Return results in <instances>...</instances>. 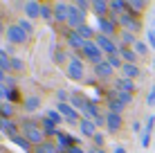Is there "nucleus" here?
<instances>
[{
  "label": "nucleus",
  "instance_id": "f257e3e1",
  "mask_svg": "<svg viewBox=\"0 0 155 153\" xmlns=\"http://www.w3.org/2000/svg\"><path fill=\"white\" fill-rule=\"evenodd\" d=\"M20 126H23V135L27 138L29 144H36V146L43 144V138H45V133H43L41 126H36L34 122H31V119H25V122L20 124Z\"/></svg>",
  "mask_w": 155,
  "mask_h": 153
},
{
  "label": "nucleus",
  "instance_id": "f03ea898",
  "mask_svg": "<svg viewBox=\"0 0 155 153\" xmlns=\"http://www.w3.org/2000/svg\"><path fill=\"white\" fill-rule=\"evenodd\" d=\"M83 54L88 56L90 61L94 63V65H99L101 61H104V52H101V47L94 43V41H88V43H85V47H83Z\"/></svg>",
  "mask_w": 155,
  "mask_h": 153
},
{
  "label": "nucleus",
  "instance_id": "7ed1b4c3",
  "mask_svg": "<svg viewBox=\"0 0 155 153\" xmlns=\"http://www.w3.org/2000/svg\"><path fill=\"white\" fill-rule=\"evenodd\" d=\"M5 34H7L9 43H25V41H27V34L20 29V25H9Z\"/></svg>",
  "mask_w": 155,
  "mask_h": 153
},
{
  "label": "nucleus",
  "instance_id": "20e7f679",
  "mask_svg": "<svg viewBox=\"0 0 155 153\" xmlns=\"http://www.w3.org/2000/svg\"><path fill=\"white\" fill-rule=\"evenodd\" d=\"M94 43H97V45L101 47V52H106V54H119V47H117L113 41L108 38V36H104V34H97Z\"/></svg>",
  "mask_w": 155,
  "mask_h": 153
},
{
  "label": "nucleus",
  "instance_id": "39448f33",
  "mask_svg": "<svg viewBox=\"0 0 155 153\" xmlns=\"http://www.w3.org/2000/svg\"><path fill=\"white\" fill-rule=\"evenodd\" d=\"M56 110L61 113V117L65 119V122H70V124L79 122V113L70 106V104H61V101H58V108H56Z\"/></svg>",
  "mask_w": 155,
  "mask_h": 153
},
{
  "label": "nucleus",
  "instance_id": "423d86ee",
  "mask_svg": "<svg viewBox=\"0 0 155 153\" xmlns=\"http://www.w3.org/2000/svg\"><path fill=\"white\" fill-rule=\"evenodd\" d=\"M68 77L74 79V81H81V79H83V63L79 59L70 61V65H68Z\"/></svg>",
  "mask_w": 155,
  "mask_h": 153
},
{
  "label": "nucleus",
  "instance_id": "0eeeda50",
  "mask_svg": "<svg viewBox=\"0 0 155 153\" xmlns=\"http://www.w3.org/2000/svg\"><path fill=\"white\" fill-rule=\"evenodd\" d=\"M68 23L74 27V32L79 27H83V12L79 7H70V18H68Z\"/></svg>",
  "mask_w": 155,
  "mask_h": 153
},
{
  "label": "nucleus",
  "instance_id": "6e6552de",
  "mask_svg": "<svg viewBox=\"0 0 155 153\" xmlns=\"http://www.w3.org/2000/svg\"><path fill=\"white\" fill-rule=\"evenodd\" d=\"M88 101H90V99H85L83 95H72V97H70V106H72L74 110H77V113L81 110V115H85V108H88Z\"/></svg>",
  "mask_w": 155,
  "mask_h": 153
},
{
  "label": "nucleus",
  "instance_id": "1a4fd4ad",
  "mask_svg": "<svg viewBox=\"0 0 155 153\" xmlns=\"http://www.w3.org/2000/svg\"><path fill=\"white\" fill-rule=\"evenodd\" d=\"M85 43H88V41H85L83 36L79 34V32H70V36H68V45H70V47H74V50H81V52H83Z\"/></svg>",
  "mask_w": 155,
  "mask_h": 153
},
{
  "label": "nucleus",
  "instance_id": "9d476101",
  "mask_svg": "<svg viewBox=\"0 0 155 153\" xmlns=\"http://www.w3.org/2000/svg\"><path fill=\"white\" fill-rule=\"evenodd\" d=\"M97 25H99V29H101V34H104V36H108V38H110V36H113L115 34V23H113V20H108V18H99L97 20Z\"/></svg>",
  "mask_w": 155,
  "mask_h": 153
},
{
  "label": "nucleus",
  "instance_id": "9b49d317",
  "mask_svg": "<svg viewBox=\"0 0 155 153\" xmlns=\"http://www.w3.org/2000/svg\"><path fill=\"white\" fill-rule=\"evenodd\" d=\"M94 124L92 119H81V124H79V128H81V135H85V138H94L97 135V131H94Z\"/></svg>",
  "mask_w": 155,
  "mask_h": 153
},
{
  "label": "nucleus",
  "instance_id": "f8f14e48",
  "mask_svg": "<svg viewBox=\"0 0 155 153\" xmlns=\"http://www.w3.org/2000/svg\"><path fill=\"white\" fill-rule=\"evenodd\" d=\"M106 126H108L110 133H115V131L121 126V115H117V113H108V115H106Z\"/></svg>",
  "mask_w": 155,
  "mask_h": 153
},
{
  "label": "nucleus",
  "instance_id": "ddd939ff",
  "mask_svg": "<svg viewBox=\"0 0 155 153\" xmlns=\"http://www.w3.org/2000/svg\"><path fill=\"white\" fill-rule=\"evenodd\" d=\"M54 18L58 20V23L68 20V18H70V7H68V5H63V2H58L56 7H54Z\"/></svg>",
  "mask_w": 155,
  "mask_h": 153
},
{
  "label": "nucleus",
  "instance_id": "4468645a",
  "mask_svg": "<svg viewBox=\"0 0 155 153\" xmlns=\"http://www.w3.org/2000/svg\"><path fill=\"white\" fill-rule=\"evenodd\" d=\"M0 131H5L9 138L18 135V128H16V124L12 122V119H5V117H0Z\"/></svg>",
  "mask_w": 155,
  "mask_h": 153
},
{
  "label": "nucleus",
  "instance_id": "2eb2a0df",
  "mask_svg": "<svg viewBox=\"0 0 155 153\" xmlns=\"http://www.w3.org/2000/svg\"><path fill=\"white\" fill-rule=\"evenodd\" d=\"M94 72H97V77H101V79H108L113 75V65H110L108 61H101L99 65H94Z\"/></svg>",
  "mask_w": 155,
  "mask_h": 153
},
{
  "label": "nucleus",
  "instance_id": "dca6fc26",
  "mask_svg": "<svg viewBox=\"0 0 155 153\" xmlns=\"http://www.w3.org/2000/svg\"><path fill=\"white\" fill-rule=\"evenodd\" d=\"M153 124H155V117H148V122H146V128H144V135H142V146H148V144H151Z\"/></svg>",
  "mask_w": 155,
  "mask_h": 153
},
{
  "label": "nucleus",
  "instance_id": "f3484780",
  "mask_svg": "<svg viewBox=\"0 0 155 153\" xmlns=\"http://www.w3.org/2000/svg\"><path fill=\"white\" fill-rule=\"evenodd\" d=\"M121 72H124V79H135L137 75H140V68H137L135 63H124Z\"/></svg>",
  "mask_w": 155,
  "mask_h": 153
},
{
  "label": "nucleus",
  "instance_id": "a211bd4d",
  "mask_svg": "<svg viewBox=\"0 0 155 153\" xmlns=\"http://www.w3.org/2000/svg\"><path fill=\"white\" fill-rule=\"evenodd\" d=\"M133 90H135V86H133L130 79H119V81H117V92H128V95H133Z\"/></svg>",
  "mask_w": 155,
  "mask_h": 153
},
{
  "label": "nucleus",
  "instance_id": "6ab92c4d",
  "mask_svg": "<svg viewBox=\"0 0 155 153\" xmlns=\"http://www.w3.org/2000/svg\"><path fill=\"white\" fill-rule=\"evenodd\" d=\"M34 151L36 153H58V146L52 144V142H43V144H38Z\"/></svg>",
  "mask_w": 155,
  "mask_h": 153
},
{
  "label": "nucleus",
  "instance_id": "aec40b11",
  "mask_svg": "<svg viewBox=\"0 0 155 153\" xmlns=\"http://www.w3.org/2000/svg\"><path fill=\"white\" fill-rule=\"evenodd\" d=\"M25 12H27L29 18H36V16L41 14V5L34 2V0H31V2H25Z\"/></svg>",
  "mask_w": 155,
  "mask_h": 153
},
{
  "label": "nucleus",
  "instance_id": "412c9836",
  "mask_svg": "<svg viewBox=\"0 0 155 153\" xmlns=\"http://www.w3.org/2000/svg\"><path fill=\"white\" fill-rule=\"evenodd\" d=\"M0 68L2 70H12V59H9V52L0 47Z\"/></svg>",
  "mask_w": 155,
  "mask_h": 153
},
{
  "label": "nucleus",
  "instance_id": "4be33fe9",
  "mask_svg": "<svg viewBox=\"0 0 155 153\" xmlns=\"http://www.w3.org/2000/svg\"><path fill=\"white\" fill-rule=\"evenodd\" d=\"M56 135H58V146H63L65 151L70 149V146H74V144H72V142H74L72 135H68V133H56Z\"/></svg>",
  "mask_w": 155,
  "mask_h": 153
},
{
  "label": "nucleus",
  "instance_id": "5701e85b",
  "mask_svg": "<svg viewBox=\"0 0 155 153\" xmlns=\"http://www.w3.org/2000/svg\"><path fill=\"white\" fill-rule=\"evenodd\" d=\"M119 56L126 63H135V50H128V47H119Z\"/></svg>",
  "mask_w": 155,
  "mask_h": 153
},
{
  "label": "nucleus",
  "instance_id": "b1692460",
  "mask_svg": "<svg viewBox=\"0 0 155 153\" xmlns=\"http://www.w3.org/2000/svg\"><path fill=\"white\" fill-rule=\"evenodd\" d=\"M25 110L27 113H31V110H38V106H41V101H38V97H29V99H25Z\"/></svg>",
  "mask_w": 155,
  "mask_h": 153
},
{
  "label": "nucleus",
  "instance_id": "393cba45",
  "mask_svg": "<svg viewBox=\"0 0 155 153\" xmlns=\"http://www.w3.org/2000/svg\"><path fill=\"white\" fill-rule=\"evenodd\" d=\"M92 9H94V14H97V18H104L106 9H110V5L108 2H92Z\"/></svg>",
  "mask_w": 155,
  "mask_h": 153
},
{
  "label": "nucleus",
  "instance_id": "a878e982",
  "mask_svg": "<svg viewBox=\"0 0 155 153\" xmlns=\"http://www.w3.org/2000/svg\"><path fill=\"white\" fill-rule=\"evenodd\" d=\"M77 32H79V34L83 36L85 41H92V38H97V36H94V32H92V27H90V25H83V27H79Z\"/></svg>",
  "mask_w": 155,
  "mask_h": 153
},
{
  "label": "nucleus",
  "instance_id": "bb28decb",
  "mask_svg": "<svg viewBox=\"0 0 155 153\" xmlns=\"http://www.w3.org/2000/svg\"><path fill=\"white\" fill-rule=\"evenodd\" d=\"M41 128H43V133L45 135H52V133H56V128H54V122H50V119H43V124H41Z\"/></svg>",
  "mask_w": 155,
  "mask_h": 153
},
{
  "label": "nucleus",
  "instance_id": "cd10ccee",
  "mask_svg": "<svg viewBox=\"0 0 155 153\" xmlns=\"http://www.w3.org/2000/svg\"><path fill=\"white\" fill-rule=\"evenodd\" d=\"M106 61L113 65V70H115V68H124V63H121V56H119V54H108V59H106Z\"/></svg>",
  "mask_w": 155,
  "mask_h": 153
},
{
  "label": "nucleus",
  "instance_id": "c85d7f7f",
  "mask_svg": "<svg viewBox=\"0 0 155 153\" xmlns=\"http://www.w3.org/2000/svg\"><path fill=\"white\" fill-rule=\"evenodd\" d=\"M12 115H14V106H12V104H2V106H0V117L9 119Z\"/></svg>",
  "mask_w": 155,
  "mask_h": 153
},
{
  "label": "nucleus",
  "instance_id": "c756f323",
  "mask_svg": "<svg viewBox=\"0 0 155 153\" xmlns=\"http://www.w3.org/2000/svg\"><path fill=\"white\" fill-rule=\"evenodd\" d=\"M45 117L50 119V122H54V124H61V122H63V117H61V113H58V110H47Z\"/></svg>",
  "mask_w": 155,
  "mask_h": 153
},
{
  "label": "nucleus",
  "instance_id": "7c9ffc66",
  "mask_svg": "<svg viewBox=\"0 0 155 153\" xmlns=\"http://www.w3.org/2000/svg\"><path fill=\"white\" fill-rule=\"evenodd\" d=\"M12 70L14 72H23L25 70V61L18 59V56H14V59H12Z\"/></svg>",
  "mask_w": 155,
  "mask_h": 153
},
{
  "label": "nucleus",
  "instance_id": "2f4dec72",
  "mask_svg": "<svg viewBox=\"0 0 155 153\" xmlns=\"http://www.w3.org/2000/svg\"><path fill=\"white\" fill-rule=\"evenodd\" d=\"M12 142H16V144H18L20 149H25V151L29 149V142L25 140V138H23V135H20V133H18V135H14V138H12Z\"/></svg>",
  "mask_w": 155,
  "mask_h": 153
},
{
  "label": "nucleus",
  "instance_id": "473e14b6",
  "mask_svg": "<svg viewBox=\"0 0 155 153\" xmlns=\"http://www.w3.org/2000/svg\"><path fill=\"white\" fill-rule=\"evenodd\" d=\"M110 9H113V12H117V14H121V16H124V14H126L124 9H128V2H110Z\"/></svg>",
  "mask_w": 155,
  "mask_h": 153
},
{
  "label": "nucleus",
  "instance_id": "72a5a7b5",
  "mask_svg": "<svg viewBox=\"0 0 155 153\" xmlns=\"http://www.w3.org/2000/svg\"><path fill=\"white\" fill-rule=\"evenodd\" d=\"M121 110H124V104H121L119 99H113V101H110V113H117V115H119Z\"/></svg>",
  "mask_w": 155,
  "mask_h": 153
},
{
  "label": "nucleus",
  "instance_id": "f704fd0d",
  "mask_svg": "<svg viewBox=\"0 0 155 153\" xmlns=\"http://www.w3.org/2000/svg\"><path fill=\"white\" fill-rule=\"evenodd\" d=\"M41 16L45 20H50V18H54V12H52V7H47V5H41Z\"/></svg>",
  "mask_w": 155,
  "mask_h": 153
},
{
  "label": "nucleus",
  "instance_id": "c9c22d12",
  "mask_svg": "<svg viewBox=\"0 0 155 153\" xmlns=\"http://www.w3.org/2000/svg\"><path fill=\"white\" fill-rule=\"evenodd\" d=\"M18 25H20V29H23L25 34H31V29H34V27H31V23H29L27 18H23V20H20Z\"/></svg>",
  "mask_w": 155,
  "mask_h": 153
},
{
  "label": "nucleus",
  "instance_id": "e433bc0d",
  "mask_svg": "<svg viewBox=\"0 0 155 153\" xmlns=\"http://www.w3.org/2000/svg\"><path fill=\"white\" fill-rule=\"evenodd\" d=\"M130 97H133V95H128V92H117V99H119L124 106H126L128 101H130Z\"/></svg>",
  "mask_w": 155,
  "mask_h": 153
},
{
  "label": "nucleus",
  "instance_id": "4c0bfd02",
  "mask_svg": "<svg viewBox=\"0 0 155 153\" xmlns=\"http://www.w3.org/2000/svg\"><path fill=\"white\" fill-rule=\"evenodd\" d=\"M135 52H137V54H146V52H148V45H146V43H135Z\"/></svg>",
  "mask_w": 155,
  "mask_h": 153
},
{
  "label": "nucleus",
  "instance_id": "58836bf2",
  "mask_svg": "<svg viewBox=\"0 0 155 153\" xmlns=\"http://www.w3.org/2000/svg\"><path fill=\"white\" fill-rule=\"evenodd\" d=\"M146 5L144 2H128V9H144Z\"/></svg>",
  "mask_w": 155,
  "mask_h": 153
},
{
  "label": "nucleus",
  "instance_id": "ea45409f",
  "mask_svg": "<svg viewBox=\"0 0 155 153\" xmlns=\"http://www.w3.org/2000/svg\"><path fill=\"white\" fill-rule=\"evenodd\" d=\"M92 140H94V144H97V149H101V144H104V135H99V133H97Z\"/></svg>",
  "mask_w": 155,
  "mask_h": 153
},
{
  "label": "nucleus",
  "instance_id": "a19ab883",
  "mask_svg": "<svg viewBox=\"0 0 155 153\" xmlns=\"http://www.w3.org/2000/svg\"><path fill=\"white\" fill-rule=\"evenodd\" d=\"M0 97H9V88L5 83H0Z\"/></svg>",
  "mask_w": 155,
  "mask_h": 153
},
{
  "label": "nucleus",
  "instance_id": "79ce46f5",
  "mask_svg": "<svg viewBox=\"0 0 155 153\" xmlns=\"http://www.w3.org/2000/svg\"><path fill=\"white\" fill-rule=\"evenodd\" d=\"M148 104H151V106H155V86H153V90L148 92Z\"/></svg>",
  "mask_w": 155,
  "mask_h": 153
},
{
  "label": "nucleus",
  "instance_id": "37998d69",
  "mask_svg": "<svg viewBox=\"0 0 155 153\" xmlns=\"http://www.w3.org/2000/svg\"><path fill=\"white\" fill-rule=\"evenodd\" d=\"M148 45L155 50V34H153V32H148Z\"/></svg>",
  "mask_w": 155,
  "mask_h": 153
},
{
  "label": "nucleus",
  "instance_id": "c03bdc74",
  "mask_svg": "<svg viewBox=\"0 0 155 153\" xmlns=\"http://www.w3.org/2000/svg\"><path fill=\"white\" fill-rule=\"evenodd\" d=\"M56 61H58V63H61V61H65V52H61V50H58V52H56Z\"/></svg>",
  "mask_w": 155,
  "mask_h": 153
},
{
  "label": "nucleus",
  "instance_id": "a18cd8bd",
  "mask_svg": "<svg viewBox=\"0 0 155 153\" xmlns=\"http://www.w3.org/2000/svg\"><path fill=\"white\" fill-rule=\"evenodd\" d=\"M65 153H83V149H79V146H70Z\"/></svg>",
  "mask_w": 155,
  "mask_h": 153
},
{
  "label": "nucleus",
  "instance_id": "49530a36",
  "mask_svg": "<svg viewBox=\"0 0 155 153\" xmlns=\"http://www.w3.org/2000/svg\"><path fill=\"white\" fill-rule=\"evenodd\" d=\"M124 43H133V34H130V32H126V34H124Z\"/></svg>",
  "mask_w": 155,
  "mask_h": 153
},
{
  "label": "nucleus",
  "instance_id": "de8ad7c7",
  "mask_svg": "<svg viewBox=\"0 0 155 153\" xmlns=\"http://www.w3.org/2000/svg\"><path fill=\"white\" fill-rule=\"evenodd\" d=\"M5 81H7V77H5V70L0 68V83H5Z\"/></svg>",
  "mask_w": 155,
  "mask_h": 153
},
{
  "label": "nucleus",
  "instance_id": "09e8293b",
  "mask_svg": "<svg viewBox=\"0 0 155 153\" xmlns=\"http://www.w3.org/2000/svg\"><path fill=\"white\" fill-rule=\"evenodd\" d=\"M115 153H126V149L124 146H115Z\"/></svg>",
  "mask_w": 155,
  "mask_h": 153
},
{
  "label": "nucleus",
  "instance_id": "8fccbe9b",
  "mask_svg": "<svg viewBox=\"0 0 155 153\" xmlns=\"http://www.w3.org/2000/svg\"><path fill=\"white\" fill-rule=\"evenodd\" d=\"M90 153H106V151H104V149H92Z\"/></svg>",
  "mask_w": 155,
  "mask_h": 153
},
{
  "label": "nucleus",
  "instance_id": "3c124183",
  "mask_svg": "<svg viewBox=\"0 0 155 153\" xmlns=\"http://www.w3.org/2000/svg\"><path fill=\"white\" fill-rule=\"evenodd\" d=\"M0 32H7V27H5V25H2V23H0Z\"/></svg>",
  "mask_w": 155,
  "mask_h": 153
},
{
  "label": "nucleus",
  "instance_id": "603ef678",
  "mask_svg": "<svg viewBox=\"0 0 155 153\" xmlns=\"http://www.w3.org/2000/svg\"><path fill=\"white\" fill-rule=\"evenodd\" d=\"M153 68H155V63H153Z\"/></svg>",
  "mask_w": 155,
  "mask_h": 153
}]
</instances>
